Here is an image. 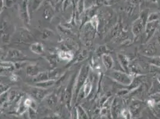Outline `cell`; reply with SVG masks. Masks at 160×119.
<instances>
[{
    "mask_svg": "<svg viewBox=\"0 0 160 119\" xmlns=\"http://www.w3.org/2000/svg\"><path fill=\"white\" fill-rule=\"evenodd\" d=\"M108 76L112 79L115 80L116 82L125 86L130 85L133 80L132 77L130 75H128L127 73L118 70L111 72L109 73Z\"/></svg>",
    "mask_w": 160,
    "mask_h": 119,
    "instance_id": "obj_1",
    "label": "cell"
},
{
    "mask_svg": "<svg viewBox=\"0 0 160 119\" xmlns=\"http://www.w3.org/2000/svg\"><path fill=\"white\" fill-rule=\"evenodd\" d=\"M89 74V67L88 66L84 65L82 67L80 70L79 74L77 76V80L75 83L74 85V93L77 95L80 93V91L81 90L82 86H84L85 82H86L88 76Z\"/></svg>",
    "mask_w": 160,
    "mask_h": 119,
    "instance_id": "obj_2",
    "label": "cell"
},
{
    "mask_svg": "<svg viewBox=\"0 0 160 119\" xmlns=\"http://www.w3.org/2000/svg\"><path fill=\"white\" fill-rule=\"evenodd\" d=\"M50 93V91L48 89H44L37 86H30L29 88V93L37 98H42Z\"/></svg>",
    "mask_w": 160,
    "mask_h": 119,
    "instance_id": "obj_3",
    "label": "cell"
},
{
    "mask_svg": "<svg viewBox=\"0 0 160 119\" xmlns=\"http://www.w3.org/2000/svg\"><path fill=\"white\" fill-rule=\"evenodd\" d=\"M102 63L107 70H109L112 68L113 66V61L112 58L109 54H103L102 55Z\"/></svg>",
    "mask_w": 160,
    "mask_h": 119,
    "instance_id": "obj_4",
    "label": "cell"
},
{
    "mask_svg": "<svg viewBox=\"0 0 160 119\" xmlns=\"http://www.w3.org/2000/svg\"><path fill=\"white\" fill-rule=\"evenodd\" d=\"M7 56L12 59L23 60L26 58V55L25 54H23L19 50L15 49L10 50L7 53Z\"/></svg>",
    "mask_w": 160,
    "mask_h": 119,
    "instance_id": "obj_5",
    "label": "cell"
},
{
    "mask_svg": "<svg viewBox=\"0 0 160 119\" xmlns=\"http://www.w3.org/2000/svg\"><path fill=\"white\" fill-rule=\"evenodd\" d=\"M30 50L37 55H41L44 52V48L41 42H34L29 46Z\"/></svg>",
    "mask_w": 160,
    "mask_h": 119,
    "instance_id": "obj_6",
    "label": "cell"
},
{
    "mask_svg": "<svg viewBox=\"0 0 160 119\" xmlns=\"http://www.w3.org/2000/svg\"><path fill=\"white\" fill-rule=\"evenodd\" d=\"M40 72V68L35 64L29 65L27 67V74L28 76L34 78L37 75H38Z\"/></svg>",
    "mask_w": 160,
    "mask_h": 119,
    "instance_id": "obj_7",
    "label": "cell"
},
{
    "mask_svg": "<svg viewBox=\"0 0 160 119\" xmlns=\"http://www.w3.org/2000/svg\"><path fill=\"white\" fill-rule=\"evenodd\" d=\"M50 79L49 72H41L38 75L35 76L33 78V82L35 83H38L44 81H46Z\"/></svg>",
    "mask_w": 160,
    "mask_h": 119,
    "instance_id": "obj_8",
    "label": "cell"
},
{
    "mask_svg": "<svg viewBox=\"0 0 160 119\" xmlns=\"http://www.w3.org/2000/svg\"><path fill=\"white\" fill-rule=\"evenodd\" d=\"M92 89V83L90 79L88 77L86 82H85L84 86H82L80 93H83L86 95H87L89 94V93H90Z\"/></svg>",
    "mask_w": 160,
    "mask_h": 119,
    "instance_id": "obj_9",
    "label": "cell"
},
{
    "mask_svg": "<svg viewBox=\"0 0 160 119\" xmlns=\"http://www.w3.org/2000/svg\"><path fill=\"white\" fill-rule=\"evenodd\" d=\"M59 58L64 61H71L73 59V53L71 51H60L58 53Z\"/></svg>",
    "mask_w": 160,
    "mask_h": 119,
    "instance_id": "obj_10",
    "label": "cell"
},
{
    "mask_svg": "<svg viewBox=\"0 0 160 119\" xmlns=\"http://www.w3.org/2000/svg\"><path fill=\"white\" fill-rule=\"evenodd\" d=\"M56 83V82L55 80H48L41 82L35 83V86L41 88H44V89H48L49 88L53 86Z\"/></svg>",
    "mask_w": 160,
    "mask_h": 119,
    "instance_id": "obj_11",
    "label": "cell"
},
{
    "mask_svg": "<svg viewBox=\"0 0 160 119\" xmlns=\"http://www.w3.org/2000/svg\"><path fill=\"white\" fill-rule=\"evenodd\" d=\"M143 25H144V23L142 19H139V20H137L136 22L135 23V25L133 26V31L134 33L135 34H139L140 33L143 28Z\"/></svg>",
    "mask_w": 160,
    "mask_h": 119,
    "instance_id": "obj_12",
    "label": "cell"
},
{
    "mask_svg": "<svg viewBox=\"0 0 160 119\" xmlns=\"http://www.w3.org/2000/svg\"><path fill=\"white\" fill-rule=\"evenodd\" d=\"M1 67L2 70H12L15 69V64L10 61H2L1 63Z\"/></svg>",
    "mask_w": 160,
    "mask_h": 119,
    "instance_id": "obj_13",
    "label": "cell"
},
{
    "mask_svg": "<svg viewBox=\"0 0 160 119\" xmlns=\"http://www.w3.org/2000/svg\"><path fill=\"white\" fill-rule=\"evenodd\" d=\"M118 59H120V63H121L122 66L123 67L125 70H127V67L128 66V63L126 57L122 55H118Z\"/></svg>",
    "mask_w": 160,
    "mask_h": 119,
    "instance_id": "obj_14",
    "label": "cell"
},
{
    "mask_svg": "<svg viewBox=\"0 0 160 119\" xmlns=\"http://www.w3.org/2000/svg\"><path fill=\"white\" fill-rule=\"evenodd\" d=\"M160 18V14L157 13H152L148 16V22L155 21Z\"/></svg>",
    "mask_w": 160,
    "mask_h": 119,
    "instance_id": "obj_15",
    "label": "cell"
},
{
    "mask_svg": "<svg viewBox=\"0 0 160 119\" xmlns=\"http://www.w3.org/2000/svg\"><path fill=\"white\" fill-rule=\"evenodd\" d=\"M10 88V86L8 85H6L4 83H1V93H6L7 92V90Z\"/></svg>",
    "mask_w": 160,
    "mask_h": 119,
    "instance_id": "obj_16",
    "label": "cell"
},
{
    "mask_svg": "<svg viewBox=\"0 0 160 119\" xmlns=\"http://www.w3.org/2000/svg\"><path fill=\"white\" fill-rule=\"evenodd\" d=\"M158 80H160V77H159V78H158Z\"/></svg>",
    "mask_w": 160,
    "mask_h": 119,
    "instance_id": "obj_17",
    "label": "cell"
}]
</instances>
